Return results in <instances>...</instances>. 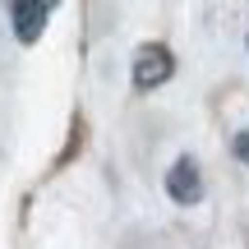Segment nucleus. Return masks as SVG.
<instances>
[{"mask_svg": "<svg viewBox=\"0 0 249 249\" xmlns=\"http://www.w3.org/2000/svg\"><path fill=\"white\" fill-rule=\"evenodd\" d=\"M51 9H55V0H9V18H14L18 42H37L46 18H51Z\"/></svg>", "mask_w": 249, "mask_h": 249, "instance_id": "obj_2", "label": "nucleus"}, {"mask_svg": "<svg viewBox=\"0 0 249 249\" xmlns=\"http://www.w3.org/2000/svg\"><path fill=\"white\" fill-rule=\"evenodd\" d=\"M176 74V60H171V51L166 46H143L139 55H134V88L139 92H152V88H161V83Z\"/></svg>", "mask_w": 249, "mask_h": 249, "instance_id": "obj_1", "label": "nucleus"}, {"mask_svg": "<svg viewBox=\"0 0 249 249\" xmlns=\"http://www.w3.org/2000/svg\"><path fill=\"white\" fill-rule=\"evenodd\" d=\"M231 152H235V157H240L245 166H249V129H245V134H235V143H231Z\"/></svg>", "mask_w": 249, "mask_h": 249, "instance_id": "obj_4", "label": "nucleus"}, {"mask_svg": "<svg viewBox=\"0 0 249 249\" xmlns=\"http://www.w3.org/2000/svg\"><path fill=\"white\" fill-rule=\"evenodd\" d=\"M166 194L176 198V203H198V198H203V176H198V166L189 157H180L176 166L166 171Z\"/></svg>", "mask_w": 249, "mask_h": 249, "instance_id": "obj_3", "label": "nucleus"}]
</instances>
